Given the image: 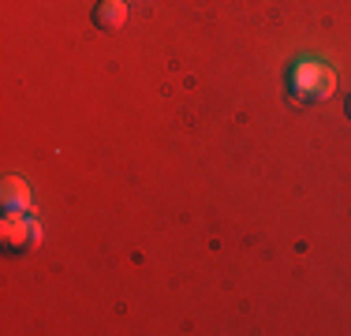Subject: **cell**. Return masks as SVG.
<instances>
[{"label":"cell","instance_id":"cell-1","mask_svg":"<svg viewBox=\"0 0 351 336\" xmlns=\"http://www.w3.org/2000/svg\"><path fill=\"white\" fill-rule=\"evenodd\" d=\"M288 90H291V97L306 101V105L329 101L332 90H337V71H332L329 64H322V60L303 56V60H295L291 71H288Z\"/></svg>","mask_w":351,"mask_h":336},{"label":"cell","instance_id":"cell-2","mask_svg":"<svg viewBox=\"0 0 351 336\" xmlns=\"http://www.w3.org/2000/svg\"><path fill=\"white\" fill-rule=\"evenodd\" d=\"M0 209L4 213H27L30 209V187L23 176H4V183H0Z\"/></svg>","mask_w":351,"mask_h":336},{"label":"cell","instance_id":"cell-3","mask_svg":"<svg viewBox=\"0 0 351 336\" xmlns=\"http://www.w3.org/2000/svg\"><path fill=\"white\" fill-rule=\"evenodd\" d=\"M90 23L105 34L123 30V23H128V4H123V0H97L94 12H90Z\"/></svg>","mask_w":351,"mask_h":336},{"label":"cell","instance_id":"cell-4","mask_svg":"<svg viewBox=\"0 0 351 336\" xmlns=\"http://www.w3.org/2000/svg\"><path fill=\"white\" fill-rule=\"evenodd\" d=\"M344 112H348V120H351V94H348V101H344Z\"/></svg>","mask_w":351,"mask_h":336},{"label":"cell","instance_id":"cell-5","mask_svg":"<svg viewBox=\"0 0 351 336\" xmlns=\"http://www.w3.org/2000/svg\"><path fill=\"white\" fill-rule=\"evenodd\" d=\"M123 4H131V0H123Z\"/></svg>","mask_w":351,"mask_h":336}]
</instances>
